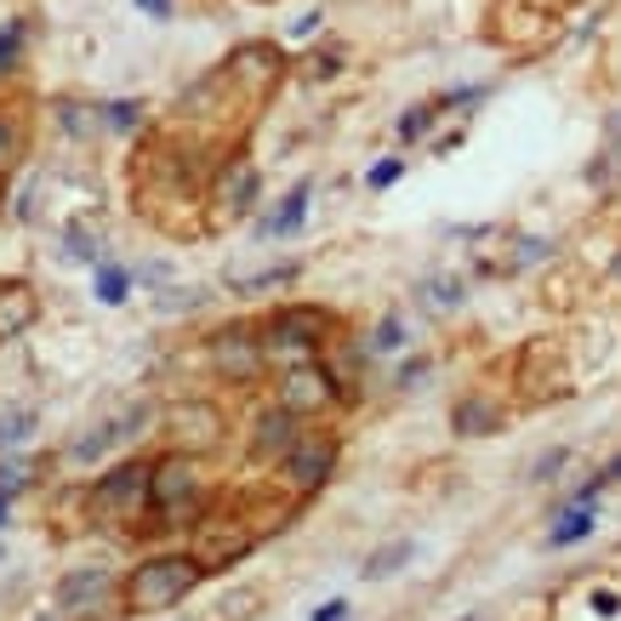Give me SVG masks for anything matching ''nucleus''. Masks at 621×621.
Listing matches in <instances>:
<instances>
[{
	"label": "nucleus",
	"mask_w": 621,
	"mask_h": 621,
	"mask_svg": "<svg viewBox=\"0 0 621 621\" xmlns=\"http://www.w3.org/2000/svg\"><path fill=\"white\" fill-rule=\"evenodd\" d=\"M211 513L200 462L188 451H166L148 462V525L143 531H194Z\"/></svg>",
	"instance_id": "f257e3e1"
},
{
	"label": "nucleus",
	"mask_w": 621,
	"mask_h": 621,
	"mask_svg": "<svg viewBox=\"0 0 621 621\" xmlns=\"http://www.w3.org/2000/svg\"><path fill=\"white\" fill-rule=\"evenodd\" d=\"M194 582H200V564L188 553H155L120 576V605H126V616H160L178 610L194 593Z\"/></svg>",
	"instance_id": "f03ea898"
},
{
	"label": "nucleus",
	"mask_w": 621,
	"mask_h": 621,
	"mask_svg": "<svg viewBox=\"0 0 621 621\" xmlns=\"http://www.w3.org/2000/svg\"><path fill=\"white\" fill-rule=\"evenodd\" d=\"M92 519L109 525H148V462H120L114 474L92 485Z\"/></svg>",
	"instance_id": "7ed1b4c3"
},
{
	"label": "nucleus",
	"mask_w": 621,
	"mask_h": 621,
	"mask_svg": "<svg viewBox=\"0 0 621 621\" xmlns=\"http://www.w3.org/2000/svg\"><path fill=\"white\" fill-rule=\"evenodd\" d=\"M58 610L81 616V621H120L126 605H120V576L104 564H81L58 582Z\"/></svg>",
	"instance_id": "20e7f679"
},
{
	"label": "nucleus",
	"mask_w": 621,
	"mask_h": 621,
	"mask_svg": "<svg viewBox=\"0 0 621 621\" xmlns=\"http://www.w3.org/2000/svg\"><path fill=\"white\" fill-rule=\"evenodd\" d=\"M331 331L337 319L314 303H291V308H275L263 319V348H285V354H319V348H331Z\"/></svg>",
	"instance_id": "39448f33"
},
{
	"label": "nucleus",
	"mask_w": 621,
	"mask_h": 621,
	"mask_svg": "<svg viewBox=\"0 0 621 621\" xmlns=\"http://www.w3.org/2000/svg\"><path fill=\"white\" fill-rule=\"evenodd\" d=\"M148 416H155V405L148 400H137V405H120L114 416H104V422H92V428L69 445V462H81V467H92V462H104L114 445H132L143 428H148Z\"/></svg>",
	"instance_id": "423d86ee"
},
{
	"label": "nucleus",
	"mask_w": 621,
	"mask_h": 621,
	"mask_svg": "<svg viewBox=\"0 0 621 621\" xmlns=\"http://www.w3.org/2000/svg\"><path fill=\"white\" fill-rule=\"evenodd\" d=\"M211 370L222 382H257L268 365V348L257 342V326H222L211 331Z\"/></svg>",
	"instance_id": "0eeeda50"
},
{
	"label": "nucleus",
	"mask_w": 621,
	"mask_h": 621,
	"mask_svg": "<svg viewBox=\"0 0 621 621\" xmlns=\"http://www.w3.org/2000/svg\"><path fill=\"white\" fill-rule=\"evenodd\" d=\"M222 74V86H240L245 92V104H263L268 92L280 86V74H285V58H280V46H240V52L217 69Z\"/></svg>",
	"instance_id": "6e6552de"
},
{
	"label": "nucleus",
	"mask_w": 621,
	"mask_h": 621,
	"mask_svg": "<svg viewBox=\"0 0 621 621\" xmlns=\"http://www.w3.org/2000/svg\"><path fill=\"white\" fill-rule=\"evenodd\" d=\"M280 474H285V485H291L296 496H314L319 485L337 474V434H303V439L285 451Z\"/></svg>",
	"instance_id": "1a4fd4ad"
},
{
	"label": "nucleus",
	"mask_w": 621,
	"mask_h": 621,
	"mask_svg": "<svg viewBox=\"0 0 621 621\" xmlns=\"http://www.w3.org/2000/svg\"><path fill=\"white\" fill-rule=\"evenodd\" d=\"M280 405L291 411V416H314V411H326V405H337V388H331V377H326V365H291L285 377H280Z\"/></svg>",
	"instance_id": "9d476101"
},
{
	"label": "nucleus",
	"mask_w": 621,
	"mask_h": 621,
	"mask_svg": "<svg viewBox=\"0 0 621 621\" xmlns=\"http://www.w3.org/2000/svg\"><path fill=\"white\" fill-rule=\"evenodd\" d=\"M296 422H303V416H291L280 400L263 405V411L252 416V456H257V462H285V451L303 439V434H296Z\"/></svg>",
	"instance_id": "9b49d317"
},
{
	"label": "nucleus",
	"mask_w": 621,
	"mask_h": 621,
	"mask_svg": "<svg viewBox=\"0 0 621 621\" xmlns=\"http://www.w3.org/2000/svg\"><path fill=\"white\" fill-rule=\"evenodd\" d=\"M257 194H263V178H257V166L252 160H222V171H217V211L222 217H245L257 206Z\"/></svg>",
	"instance_id": "f8f14e48"
},
{
	"label": "nucleus",
	"mask_w": 621,
	"mask_h": 621,
	"mask_svg": "<svg viewBox=\"0 0 621 621\" xmlns=\"http://www.w3.org/2000/svg\"><path fill=\"white\" fill-rule=\"evenodd\" d=\"M35 314H40V303H35V285H23V280L0 285V342L23 337V331L35 326Z\"/></svg>",
	"instance_id": "ddd939ff"
},
{
	"label": "nucleus",
	"mask_w": 621,
	"mask_h": 621,
	"mask_svg": "<svg viewBox=\"0 0 621 621\" xmlns=\"http://www.w3.org/2000/svg\"><path fill=\"white\" fill-rule=\"evenodd\" d=\"M308 194H314V183H296L285 200H280V211L263 217V234H268V240H285V234L303 229V222H308Z\"/></svg>",
	"instance_id": "4468645a"
},
{
	"label": "nucleus",
	"mask_w": 621,
	"mask_h": 621,
	"mask_svg": "<svg viewBox=\"0 0 621 621\" xmlns=\"http://www.w3.org/2000/svg\"><path fill=\"white\" fill-rule=\"evenodd\" d=\"M451 422H456V434H462V439H485V434H496V428H502V411H496V405H485L479 393H467V400L451 411Z\"/></svg>",
	"instance_id": "2eb2a0df"
},
{
	"label": "nucleus",
	"mask_w": 621,
	"mask_h": 621,
	"mask_svg": "<svg viewBox=\"0 0 621 621\" xmlns=\"http://www.w3.org/2000/svg\"><path fill=\"white\" fill-rule=\"evenodd\" d=\"M63 257L69 263H104V229H97V222L92 217H81V222H69V229H63Z\"/></svg>",
	"instance_id": "dca6fc26"
},
{
	"label": "nucleus",
	"mask_w": 621,
	"mask_h": 621,
	"mask_svg": "<svg viewBox=\"0 0 621 621\" xmlns=\"http://www.w3.org/2000/svg\"><path fill=\"white\" fill-rule=\"evenodd\" d=\"M35 405H0V451H17L23 439L35 434Z\"/></svg>",
	"instance_id": "f3484780"
},
{
	"label": "nucleus",
	"mask_w": 621,
	"mask_h": 621,
	"mask_svg": "<svg viewBox=\"0 0 621 621\" xmlns=\"http://www.w3.org/2000/svg\"><path fill=\"white\" fill-rule=\"evenodd\" d=\"M35 474H40V462H35V456H0V496L12 502L17 490H29V485H35Z\"/></svg>",
	"instance_id": "a211bd4d"
},
{
	"label": "nucleus",
	"mask_w": 621,
	"mask_h": 621,
	"mask_svg": "<svg viewBox=\"0 0 621 621\" xmlns=\"http://www.w3.org/2000/svg\"><path fill=\"white\" fill-rule=\"evenodd\" d=\"M422 296H428V308L451 314V308H462L467 285H462V275H434V280H422Z\"/></svg>",
	"instance_id": "6ab92c4d"
},
{
	"label": "nucleus",
	"mask_w": 621,
	"mask_h": 621,
	"mask_svg": "<svg viewBox=\"0 0 621 621\" xmlns=\"http://www.w3.org/2000/svg\"><path fill=\"white\" fill-rule=\"evenodd\" d=\"M23 148H29V132H23L17 114H0V178L23 160Z\"/></svg>",
	"instance_id": "aec40b11"
},
{
	"label": "nucleus",
	"mask_w": 621,
	"mask_h": 621,
	"mask_svg": "<svg viewBox=\"0 0 621 621\" xmlns=\"http://www.w3.org/2000/svg\"><path fill=\"white\" fill-rule=\"evenodd\" d=\"M303 268L296 263H280V268H263V275H245V280H229L234 285V296H252V291H280V285H291Z\"/></svg>",
	"instance_id": "412c9836"
},
{
	"label": "nucleus",
	"mask_w": 621,
	"mask_h": 621,
	"mask_svg": "<svg viewBox=\"0 0 621 621\" xmlns=\"http://www.w3.org/2000/svg\"><path fill=\"white\" fill-rule=\"evenodd\" d=\"M58 126L69 132V137H97V109H81V104H69V97H58Z\"/></svg>",
	"instance_id": "4be33fe9"
},
{
	"label": "nucleus",
	"mask_w": 621,
	"mask_h": 621,
	"mask_svg": "<svg viewBox=\"0 0 621 621\" xmlns=\"http://www.w3.org/2000/svg\"><path fill=\"white\" fill-rule=\"evenodd\" d=\"M411 553H416V548H411L405 536H400V541H388V548H377V553H370L365 576H370V582H382V576H393V570H400V564H405Z\"/></svg>",
	"instance_id": "5701e85b"
},
{
	"label": "nucleus",
	"mask_w": 621,
	"mask_h": 621,
	"mask_svg": "<svg viewBox=\"0 0 621 621\" xmlns=\"http://www.w3.org/2000/svg\"><path fill=\"white\" fill-rule=\"evenodd\" d=\"M126 285H132V275H126V268H114V263H97V303L120 308V303H126Z\"/></svg>",
	"instance_id": "b1692460"
},
{
	"label": "nucleus",
	"mask_w": 621,
	"mask_h": 621,
	"mask_svg": "<svg viewBox=\"0 0 621 621\" xmlns=\"http://www.w3.org/2000/svg\"><path fill=\"white\" fill-rule=\"evenodd\" d=\"M365 348H370V354H400V348H405V319L400 314H382Z\"/></svg>",
	"instance_id": "393cba45"
},
{
	"label": "nucleus",
	"mask_w": 621,
	"mask_h": 621,
	"mask_svg": "<svg viewBox=\"0 0 621 621\" xmlns=\"http://www.w3.org/2000/svg\"><path fill=\"white\" fill-rule=\"evenodd\" d=\"M439 109H445L439 97H434V104H416V109H405V114H400V137H405V143L428 137V132H434V120H439Z\"/></svg>",
	"instance_id": "a878e982"
},
{
	"label": "nucleus",
	"mask_w": 621,
	"mask_h": 621,
	"mask_svg": "<svg viewBox=\"0 0 621 621\" xmlns=\"http://www.w3.org/2000/svg\"><path fill=\"white\" fill-rule=\"evenodd\" d=\"M587 531H593V508H570L553 525V548H570V541H582Z\"/></svg>",
	"instance_id": "bb28decb"
},
{
	"label": "nucleus",
	"mask_w": 621,
	"mask_h": 621,
	"mask_svg": "<svg viewBox=\"0 0 621 621\" xmlns=\"http://www.w3.org/2000/svg\"><path fill=\"white\" fill-rule=\"evenodd\" d=\"M97 114H104V126H114V132H137L143 126V104H109Z\"/></svg>",
	"instance_id": "cd10ccee"
},
{
	"label": "nucleus",
	"mask_w": 621,
	"mask_h": 621,
	"mask_svg": "<svg viewBox=\"0 0 621 621\" xmlns=\"http://www.w3.org/2000/svg\"><path fill=\"white\" fill-rule=\"evenodd\" d=\"M564 462H570V451H541V456L531 462V479H536V485H548V479L559 474V467H564Z\"/></svg>",
	"instance_id": "c85d7f7f"
},
{
	"label": "nucleus",
	"mask_w": 621,
	"mask_h": 621,
	"mask_svg": "<svg viewBox=\"0 0 621 621\" xmlns=\"http://www.w3.org/2000/svg\"><path fill=\"white\" fill-rule=\"evenodd\" d=\"M405 178V160H382V166H370V188H393V183H400Z\"/></svg>",
	"instance_id": "c756f323"
},
{
	"label": "nucleus",
	"mask_w": 621,
	"mask_h": 621,
	"mask_svg": "<svg viewBox=\"0 0 621 621\" xmlns=\"http://www.w3.org/2000/svg\"><path fill=\"white\" fill-rule=\"evenodd\" d=\"M17 69V29H0V74Z\"/></svg>",
	"instance_id": "7c9ffc66"
},
{
	"label": "nucleus",
	"mask_w": 621,
	"mask_h": 621,
	"mask_svg": "<svg viewBox=\"0 0 621 621\" xmlns=\"http://www.w3.org/2000/svg\"><path fill=\"white\" fill-rule=\"evenodd\" d=\"M337 69H342V58H337V52H326V58H314V63H308V74H314V81H331Z\"/></svg>",
	"instance_id": "2f4dec72"
},
{
	"label": "nucleus",
	"mask_w": 621,
	"mask_h": 621,
	"mask_svg": "<svg viewBox=\"0 0 621 621\" xmlns=\"http://www.w3.org/2000/svg\"><path fill=\"white\" fill-rule=\"evenodd\" d=\"M314 621H348V599H331V605H319Z\"/></svg>",
	"instance_id": "473e14b6"
},
{
	"label": "nucleus",
	"mask_w": 621,
	"mask_h": 621,
	"mask_svg": "<svg viewBox=\"0 0 621 621\" xmlns=\"http://www.w3.org/2000/svg\"><path fill=\"white\" fill-rule=\"evenodd\" d=\"M422 377H428V360H416V365H405V370H400V388H411V382H422Z\"/></svg>",
	"instance_id": "72a5a7b5"
},
{
	"label": "nucleus",
	"mask_w": 621,
	"mask_h": 621,
	"mask_svg": "<svg viewBox=\"0 0 621 621\" xmlns=\"http://www.w3.org/2000/svg\"><path fill=\"white\" fill-rule=\"evenodd\" d=\"M593 610H599V616H616L621 599H616V593H593Z\"/></svg>",
	"instance_id": "f704fd0d"
},
{
	"label": "nucleus",
	"mask_w": 621,
	"mask_h": 621,
	"mask_svg": "<svg viewBox=\"0 0 621 621\" xmlns=\"http://www.w3.org/2000/svg\"><path fill=\"white\" fill-rule=\"evenodd\" d=\"M137 7H143L148 17H171V0H137Z\"/></svg>",
	"instance_id": "c9c22d12"
},
{
	"label": "nucleus",
	"mask_w": 621,
	"mask_h": 621,
	"mask_svg": "<svg viewBox=\"0 0 621 621\" xmlns=\"http://www.w3.org/2000/svg\"><path fill=\"white\" fill-rule=\"evenodd\" d=\"M451 148H462V132H445V137L434 143V155H451Z\"/></svg>",
	"instance_id": "e433bc0d"
},
{
	"label": "nucleus",
	"mask_w": 621,
	"mask_h": 621,
	"mask_svg": "<svg viewBox=\"0 0 621 621\" xmlns=\"http://www.w3.org/2000/svg\"><path fill=\"white\" fill-rule=\"evenodd\" d=\"M616 479H621V456H616V462L605 467V485H616Z\"/></svg>",
	"instance_id": "4c0bfd02"
},
{
	"label": "nucleus",
	"mask_w": 621,
	"mask_h": 621,
	"mask_svg": "<svg viewBox=\"0 0 621 621\" xmlns=\"http://www.w3.org/2000/svg\"><path fill=\"white\" fill-rule=\"evenodd\" d=\"M0 519H7V496H0Z\"/></svg>",
	"instance_id": "58836bf2"
},
{
	"label": "nucleus",
	"mask_w": 621,
	"mask_h": 621,
	"mask_svg": "<svg viewBox=\"0 0 621 621\" xmlns=\"http://www.w3.org/2000/svg\"><path fill=\"white\" fill-rule=\"evenodd\" d=\"M616 275H621V263H616Z\"/></svg>",
	"instance_id": "ea45409f"
}]
</instances>
